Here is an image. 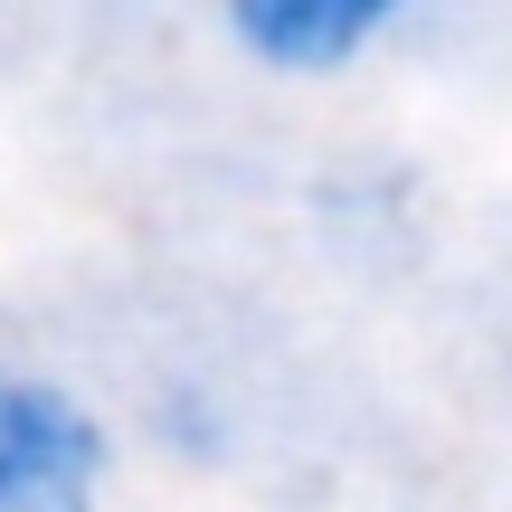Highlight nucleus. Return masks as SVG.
I'll return each instance as SVG.
<instances>
[{"mask_svg": "<svg viewBox=\"0 0 512 512\" xmlns=\"http://www.w3.org/2000/svg\"><path fill=\"white\" fill-rule=\"evenodd\" d=\"M114 437L57 370L0 351V512H105Z\"/></svg>", "mask_w": 512, "mask_h": 512, "instance_id": "f257e3e1", "label": "nucleus"}, {"mask_svg": "<svg viewBox=\"0 0 512 512\" xmlns=\"http://www.w3.org/2000/svg\"><path fill=\"white\" fill-rule=\"evenodd\" d=\"M228 38L275 76H342L399 29L408 0H219Z\"/></svg>", "mask_w": 512, "mask_h": 512, "instance_id": "f03ea898", "label": "nucleus"}]
</instances>
